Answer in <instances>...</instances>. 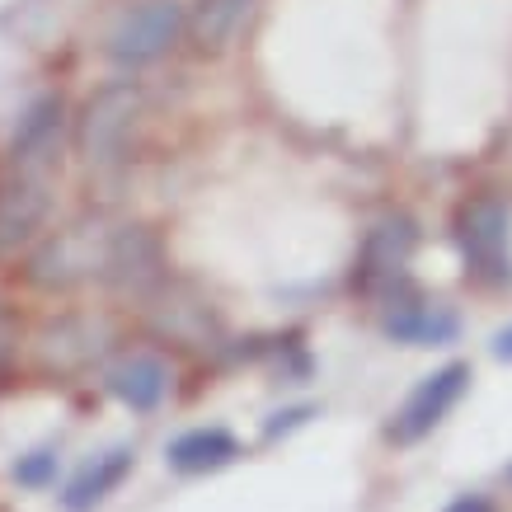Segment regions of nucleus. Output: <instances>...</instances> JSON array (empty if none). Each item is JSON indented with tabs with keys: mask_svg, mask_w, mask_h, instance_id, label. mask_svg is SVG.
Wrapping results in <instances>:
<instances>
[{
	"mask_svg": "<svg viewBox=\"0 0 512 512\" xmlns=\"http://www.w3.org/2000/svg\"><path fill=\"white\" fill-rule=\"evenodd\" d=\"M113 240H118V231H109L104 221L66 226L29 259V282H38V287H71V282L85 278H109Z\"/></svg>",
	"mask_w": 512,
	"mask_h": 512,
	"instance_id": "obj_1",
	"label": "nucleus"
},
{
	"mask_svg": "<svg viewBox=\"0 0 512 512\" xmlns=\"http://www.w3.org/2000/svg\"><path fill=\"white\" fill-rule=\"evenodd\" d=\"M137 113H141L137 85H104L99 94H90L76 118V151L85 156V165L104 170V165L123 156Z\"/></svg>",
	"mask_w": 512,
	"mask_h": 512,
	"instance_id": "obj_2",
	"label": "nucleus"
},
{
	"mask_svg": "<svg viewBox=\"0 0 512 512\" xmlns=\"http://www.w3.org/2000/svg\"><path fill=\"white\" fill-rule=\"evenodd\" d=\"M456 240H461V254H466V268L475 278L503 282L512 278L508 264V207L498 198H475L461 207L456 217Z\"/></svg>",
	"mask_w": 512,
	"mask_h": 512,
	"instance_id": "obj_3",
	"label": "nucleus"
},
{
	"mask_svg": "<svg viewBox=\"0 0 512 512\" xmlns=\"http://www.w3.org/2000/svg\"><path fill=\"white\" fill-rule=\"evenodd\" d=\"M466 386H470V367H466V362H447L442 372L423 376L419 386L409 390V400L400 404L395 423H390V442H400V447L423 442V437L433 433L437 423L456 409V400L466 395Z\"/></svg>",
	"mask_w": 512,
	"mask_h": 512,
	"instance_id": "obj_4",
	"label": "nucleus"
},
{
	"mask_svg": "<svg viewBox=\"0 0 512 512\" xmlns=\"http://www.w3.org/2000/svg\"><path fill=\"white\" fill-rule=\"evenodd\" d=\"M184 29V10L179 0H141L132 5L109 33V57L123 66H141V62H156L160 52L179 38Z\"/></svg>",
	"mask_w": 512,
	"mask_h": 512,
	"instance_id": "obj_5",
	"label": "nucleus"
},
{
	"mask_svg": "<svg viewBox=\"0 0 512 512\" xmlns=\"http://www.w3.org/2000/svg\"><path fill=\"white\" fill-rule=\"evenodd\" d=\"M52 198H47V174L15 170L0 179V259H10L19 249L38 240Z\"/></svg>",
	"mask_w": 512,
	"mask_h": 512,
	"instance_id": "obj_6",
	"label": "nucleus"
},
{
	"mask_svg": "<svg viewBox=\"0 0 512 512\" xmlns=\"http://www.w3.org/2000/svg\"><path fill=\"white\" fill-rule=\"evenodd\" d=\"M57 141H62V99H57V94H43V99L19 118V132H15V141H10L15 170L43 174V165L57 156Z\"/></svg>",
	"mask_w": 512,
	"mask_h": 512,
	"instance_id": "obj_7",
	"label": "nucleus"
},
{
	"mask_svg": "<svg viewBox=\"0 0 512 512\" xmlns=\"http://www.w3.org/2000/svg\"><path fill=\"white\" fill-rule=\"evenodd\" d=\"M127 475H132V447L99 451L94 461H85V466L71 475V484L62 489V508L66 512H94Z\"/></svg>",
	"mask_w": 512,
	"mask_h": 512,
	"instance_id": "obj_8",
	"label": "nucleus"
},
{
	"mask_svg": "<svg viewBox=\"0 0 512 512\" xmlns=\"http://www.w3.org/2000/svg\"><path fill=\"white\" fill-rule=\"evenodd\" d=\"M414 245H419L414 221L386 217L381 226H372L367 245H362V282H367V287H376V282H395L404 273V264H409Z\"/></svg>",
	"mask_w": 512,
	"mask_h": 512,
	"instance_id": "obj_9",
	"label": "nucleus"
},
{
	"mask_svg": "<svg viewBox=\"0 0 512 512\" xmlns=\"http://www.w3.org/2000/svg\"><path fill=\"white\" fill-rule=\"evenodd\" d=\"M109 390L127 404V409L151 414V409L165 400V390H170V367L151 353H132L109 372Z\"/></svg>",
	"mask_w": 512,
	"mask_h": 512,
	"instance_id": "obj_10",
	"label": "nucleus"
},
{
	"mask_svg": "<svg viewBox=\"0 0 512 512\" xmlns=\"http://www.w3.org/2000/svg\"><path fill=\"white\" fill-rule=\"evenodd\" d=\"M395 343H409V348H447L461 334V320L447 306H395V311L381 320Z\"/></svg>",
	"mask_w": 512,
	"mask_h": 512,
	"instance_id": "obj_11",
	"label": "nucleus"
},
{
	"mask_svg": "<svg viewBox=\"0 0 512 512\" xmlns=\"http://www.w3.org/2000/svg\"><path fill=\"white\" fill-rule=\"evenodd\" d=\"M99 348H104V325H94L85 315H71V320H57V325L43 329V348H38V353H43L47 367L76 372Z\"/></svg>",
	"mask_w": 512,
	"mask_h": 512,
	"instance_id": "obj_12",
	"label": "nucleus"
},
{
	"mask_svg": "<svg viewBox=\"0 0 512 512\" xmlns=\"http://www.w3.org/2000/svg\"><path fill=\"white\" fill-rule=\"evenodd\" d=\"M235 456H240V442L226 428H193V433L174 437L170 451H165V461L179 475H207V470L231 466Z\"/></svg>",
	"mask_w": 512,
	"mask_h": 512,
	"instance_id": "obj_13",
	"label": "nucleus"
},
{
	"mask_svg": "<svg viewBox=\"0 0 512 512\" xmlns=\"http://www.w3.org/2000/svg\"><path fill=\"white\" fill-rule=\"evenodd\" d=\"M249 10V0H202V10H198V43L202 47H221L226 38H231V29L245 19Z\"/></svg>",
	"mask_w": 512,
	"mask_h": 512,
	"instance_id": "obj_14",
	"label": "nucleus"
},
{
	"mask_svg": "<svg viewBox=\"0 0 512 512\" xmlns=\"http://www.w3.org/2000/svg\"><path fill=\"white\" fill-rule=\"evenodd\" d=\"M10 475H15L19 484H29V489H43V484L57 475V451H33V456H19Z\"/></svg>",
	"mask_w": 512,
	"mask_h": 512,
	"instance_id": "obj_15",
	"label": "nucleus"
},
{
	"mask_svg": "<svg viewBox=\"0 0 512 512\" xmlns=\"http://www.w3.org/2000/svg\"><path fill=\"white\" fill-rule=\"evenodd\" d=\"M19 315L10 311V306H0V376L10 372V362L19 357Z\"/></svg>",
	"mask_w": 512,
	"mask_h": 512,
	"instance_id": "obj_16",
	"label": "nucleus"
},
{
	"mask_svg": "<svg viewBox=\"0 0 512 512\" xmlns=\"http://www.w3.org/2000/svg\"><path fill=\"white\" fill-rule=\"evenodd\" d=\"M311 419V409H287V414H278V419L264 428V437H278V433H287V428H296V423H306Z\"/></svg>",
	"mask_w": 512,
	"mask_h": 512,
	"instance_id": "obj_17",
	"label": "nucleus"
},
{
	"mask_svg": "<svg viewBox=\"0 0 512 512\" xmlns=\"http://www.w3.org/2000/svg\"><path fill=\"white\" fill-rule=\"evenodd\" d=\"M442 512H494V503H489L484 494H461L456 503H447Z\"/></svg>",
	"mask_w": 512,
	"mask_h": 512,
	"instance_id": "obj_18",
	"label": "nucleus"
},
{
	"mask_svg": "<svg viewBox=\"0 0 512 512\" xmlns=\"http://www.w3.org/2000/svg\"><path fill=\"white\" fill-rule=\"evenodd\" d=\"M494 357H498V362H512V325L494 334Z\"/></svg>",
	"mask_w": 512,
	"mask_h": 512,
	"instance_id": "obj_19",
	"label": "nucleus"
},
{
	"mask_svg": "<svg viewBox=\"0 0 512 512\" xmlns=\"http://www.w3.org/2000/svg\"><path fill=\"white\" fill-rule=\"evenodd\" d=\"M508 480H512V466H508Z\"/></svg>",
	"mask_w": 512,
	"mask_h": 512,
	"instance_id": "obj_20",
	"label": "nucleus"
}]
</instances>
